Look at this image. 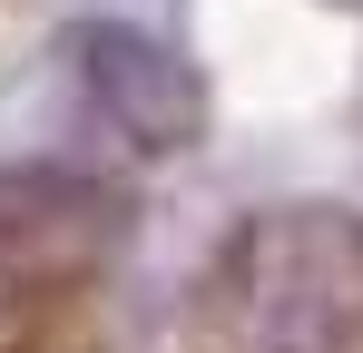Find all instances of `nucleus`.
I'll return each instance as SVG.
<instances>
[{"mask_svg": "<svg viewBox=\"0 0 363 353\" xmlns=\"http://www.w3.org/2000/svg\"><path fill=\"white\" fill-rule=\"evenodd\" d=\"M79 50H89V99H99V118H118L138 147H186L196 89L177 79L167 50H147L138 30H89Z\"/></svg>", "mask_w": 363, "mask_h": 353, "instance_id": "f257e3e1", "label": "nucleus"}]
</instances>
